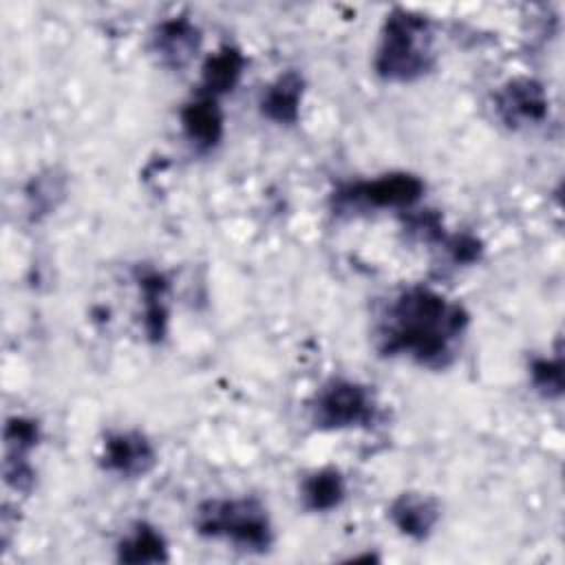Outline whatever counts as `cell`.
<instances>
[{"label": "cell", "instance_id": "cell-6", "mask_svg": "<svg viewBox=\"0 0 565 565\" xmlns=\"http://www.w3.org/2000/svg\"><path fill=\"white\" fill-rule=\"evenodd\" d=\"M494 108L510 128H519L525 124H541L547 117L550 99L541 82L532 77H514L494 95Z\"/></svg>", "mask_w": 565, "mask_h": 565}, {"label": "cell", "instance_id": "cell-8", "mask_svg": "<svg viewBox=\"0 0 565 565\" xmlns=\"http://www.w3.org/2000/svg\"><path fill=\"white\" fill-rule=\"evenodd\" d=\"M181 128L196 150L205 152L216 148L225 128L218 99L205 93H196V97H192L181 108Z\"/></svg>", "mask_w": 565, "mask_h": 565}, {"label": "cell", "instance_id": "cell-10", "mask_svg": "<svg viewBox=\"0 0 565 565\" xmlns=\"http://www.w3.org/2000/svg\"><path fill=\"white\" fill-rule=\"evenodd\" d=\"M302 93H305V79L300 73L296 71H287L282 75H278L260 95V113L276 121V124H285L291 126L298 121L300 117V102H302Z\"/></svg>", "mask_w": 565, "mask_h": 565}, {"label": "cell", "instance_id": "cell-1", "mask_svg": "<svg viewBox=\"0 0 565 565\" xmlns=\"http://www.w3.org/2000/svg\"><path fill=\"white\" fill-rule=\"evenodd\" d=\"M468 327L466 309L430 287H408L388 305L377 347L384 355H408L417 364L444 369L455 355V342Z\"/></svg>", "mask_w": 565, "mask_h": 565}, {"label": "cell", "instance_id": "cell-14", "mask_svg": "<svg viewBox=\"0 0 565 565\" xmlns=\"http://www.w3.org/2000/svg\"><path fill=\"white\" fill-rule=\"evenodd\" d=\"M300 497L307 510L329 512L338 508L347 497V483L338 468H320L311 472L300 488Z\"/></svg>", "mask_w": 565, "mask_h": 565}, {"label": "cell", "instance_id": "cell-12", "mask_svg": "<svg viewBox=\"0 0 565 565\" xmlns=\"http://www.w3.org/2000/svg\"><path fill=\"white\" fill-rule=\"evenodd\" d=\"M243 68H245V57L238 49H234V46L218 49L203 64L199 93H205V95L218 99L221 95L230 93L238 84Z\"/></svg>", "mask_w": 565, "mask_h": 565}, {"label": "cell", "instance_id": "cell-11", "mask_svg": "<svg viewBox=\"0 0 565 565\" xmlns=\"http://www.w3.org/2000/svg\"><path fill=\"white\" fill-rule=\"evenodd\" d=\"M152 40L161 60L181 68L199 46V31L188 18H172L157 26Z\"/></svg>", "mask_w": 565, "mask_h": 565}, {"label": "cell", "instance_id": "cell-16", "mask_svg": "<svg viewBox=\"0 0 565 565\" xmlns=\"http://www.w3.org/2000/svg\"><path fill=\"white\" fill-rule=\"evenodd\" d=\"M40 439L38 422L26 417H11L4 426V459H26Z\"/></svg>", "mask_w": 565, "mask_h": 565}, {"label": "cell", "instance_id": "cell-3", "mask_svg": "<svg viewBox=\"0 0 565 565\" xmlns=\"http://www.w3.org/2000/svg\"><path fill=\"white\" fill-rule=\"evenodd\" d=\"M194 530L203 539L227 541L247 552H267L274 543L267 508L254 497L207 499L199 503Z\"/></svg>", "mask_w": 565, "mask_h": 565}, {"label": "cell", "instance_id": "cell-18", "mask_svg": "<svg viewBox=\"0 0 565 565\" xmlns=\"http://www.w3.org/2000/svg\"><path fill=\"white\" fill-rule=\"evenodd\" d=\"M62 181H57L55 177L33 179V183L26 188V199L31 201L33 214H46L51 207H55V199L62 196Z\"/></svg>", "mask_w": 565, "mask_h": 565}, {"label": "cell", "instance_id": "cell-13", "mask_svg": "<svg viewBox=\"0 0 565 565\" xmlns=\"http://www.w3.org/2000/svg\"><path fill=\"white\" fill-rule=\"evenodd\" d=\"M117 561L130 563V565L166 563V561H170L168 543L154 525L139 521V523H135L130 534H126L117 543Z\"/></svg>", "mask_w": 565, "mask_h": 565}, {"label": "cell", "instance_id": "cell-4", "mask_svg": "<svg viewBox=\"0 0 565 565\" xmlns=\"http://www.w3.org/2000/svg\"><path fill=\"white\" fill-rule=\"evenodd\" d=\"M377 419V402L369 386L331 377L324 382L311 402V422L320 430L364 428Z\"/></svg>", "mask_w": 565, "mask_h": 565}, {"label": "cell", "instance_id": "cell-5", "mask_svg": "<svg viewBox=\"0 0 565 565\" xmlns=\"http://www.w3.org/2000/svg\"><path fill=\"white\" fill-rule=\"evenodd\" d=\"M426 185L408 172H391L371 181H358L342 188L335 199L340 205L358 207H411L424 194Z\"/></svg>", "mask_w": 565, "mask_h": 565}, {"label": "cell", "instance_id": "cell-15", "mask_svg": "<svg viewBox=\"0 0 565 565\" xmlns=\"http://www.w3.org/2000/svg\"><path fill=\"white\" fill-rule=\"evenodd\" d=\"M143 289V324L150 340L159 342L166 335L168 327V307H166V291L168 280L159 271H148L139 278Z\"/></svg>", "mask_w": 565, "mask_h": 565}, {"label": "cell", "instance_id": "cell-9", "mask_svg": "<svg viewBox=\"0 0 565 565\" xmlns=\"http://www.w3.org/2000/svg\"><path fill=\"white\" fill-rule=\"evenodd\" d=\"M393 525L408 539L424 541L439 523V503L422 492H402L388 508Z\"/></svg>", "mask_w": 565, "mask_h": 565}, {"label": "cell", "instance_id": "cell-7", "mask_svg": "<svg viewBox=\"0 0 565 565\" xmlns=\"http://www.w3.org/2000/svg\"><path fill=\"white\" fill-rule=\"evenodd\" d=\"M157 463L154 446L139 430L110 433L104 441L102 466L124 479H137L152 470Z\"/></svg>", "mask_w": 565, "mask_h": 565}, {"label": "cell", "instance_id": "cell-2", "mask_svg": "<svg viewBox=\"0 0 565 565\" xmlns=\"http://www.w3.org/2000/svg\"><path fill=\"white\" fill-rule=\"evenodd\" d=\"M435 64L430 22L411 11H393L382 29L373 68L386 82H413Z\"/></svg>", "mask_w": 565, "mask_h": 565}, {"label": "cell", "instance_id": "cell-17", "mask_svg": "<svg viewBox=\"0 0 565 565\" xmlns=\"http://www.w3.org/2000/svg\"><path fill=\"white\" fill-rule=\"evenodd\" d=\"M530 377L539 393L550 399L563 395V362L561 355L556 358H536L530 364Z\"/></svg>", "mask_w": 565, "mask_h": 565}]
</instances>
